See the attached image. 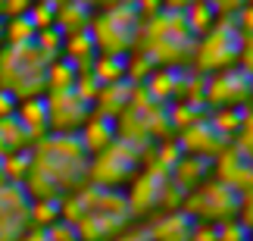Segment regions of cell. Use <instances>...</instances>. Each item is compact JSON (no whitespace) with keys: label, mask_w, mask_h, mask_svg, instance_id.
<instances>
[{"label":"cell","mask_w":253,"mask_h":241,"mask_svg":"<svg viewBox=\"0 0 253 241\" xmlns=\"http://www.w3.org/2000/svg\"><path fill=\"white\" fill-rule=\"evenodd\" d=\"M175 141H178V147L181 153H191V157H200V160H207L212 163L219 157L222 150L228 147V138L222 135L216 125L210 122V116L203 113V116L197 122H191L188 129H181V132H175Z\"/></svg>","instance_id":"52a82bcc"},{"label":"cell","mask_w":253,"mask_h":241,"mask_svg":"<svg viewBox=\"0 0 253 241\" xmlns=\"http://www.w3.org/2000/svg\"><path fill=\"white\" fill-rule=\"evenodd\" d=\"M141 22L138 9L131 3H113L100 9L97 16H91L87 35L94 38V47L103 56H125L138 47V35H141Z\"/></svg>","instance_id":"3957f363"},{"label":"cell","mask_w":253,"mask_h":241,"mask_svg":"<svg viewBox=\"0 0 253 241\" xmlns=\"http://www.w3.org/2000/svg\"><path fill=\"white\" fill-rule=\"evenodd\" d=\"M157 69H188L194 53V32L188 28L184 13L160 9L157 16L141 22L138 47Z\"/></svg>","instance_id":"6da1fadb"},{"label":"cell","mask_w":253,"mask_h":241,"mask_svg":"<svg viewBox=\"0 0 253 241\" xmlns=\"http://www.w3.org/2000/svg\"><path fill=\"white\" fill-rule=\"evenodd\" d=\"M207 3L216 9V16H235L244 6V0H207Z\"/></svg>","instance_id":"2e32d148"},{"label":"cell","mask_w":253,"mask_h":241,"mask_svg":"<svg viewBox=\"0 0 253 241\" xmlns=\"http://www.w3.org/2000/svg\"><path fill=\"white\" fill-rule=\"evenodd\" d=\"M47 3H63V0H47Z\"/></svg>","instance_id":"d6986e66"},{"label":"cell","mask_w":253,"mask_h":241,"mask_svg":"<svg viewBox=\"0 0 253 241\" xmlns=\"http://www.w3.org/2000/svg\"><path fill=\"white\" fill-rule=\"evenodd\" d=\"M210 176L219 179L222 185H228L231 191H238V194L253 191V163L241 157L231 144L210 163Z\"/></svg>","instance_id":"ba28073f"},{"label":"cell","mask_w":253,"mask_h":241,"mask_svg":"<svg viewBox=\"0 0 253 241\" xmlns=\"http://www.w3.org/2000/svg\"><path fill=\"white\" fill-rule=\"evenodd\" d=\"M207 179H210V163L200 160V157H191V153H181V157L175 160V166L169 169V182L181 194H188L191 188H197L200 182H207Z\"/></svg>","instance_id":"9c48e42d"},{"label":"cell","mask_w":253,"mask_h":241,"mask_svg":"<svg viewBox=\"0 0 253 241\" xmlns=\"http://www.w3.org/2000/svg\"><path fill=\"white\" fill-rule=\"evenodd\" d=\"M231 147H235L244 160H250L253 163V110H244V119H241V125H238V132L231 135Z\"/></svg>","instance_id":"8fae6325"},{"label":"cell","mask_w":253,"mask_h":241,"mask_svg":"<svg viewBox=\"0 0 253 241\" xmlns=\"http://www.w3.org/2000/svg\"><path fill=\"white\" fill-rule=\"evenodd\" d=\"M247 110H253V82H250V97H247Z\"/></svg>","instance_id":"ac0fdd59"},{"label":"cell","mask_w":253,"mask_h":241,"mask_svg":"<svg viewBox=\"0 0 253 241\" xmlns=\"http://www.w3.org/2000/svg\"><path fill=\"white\" fill-rule=\"evenodd\" d=\"M194 3V0H163V9H169V13H184Z\"/></svg>","instance_id":"e0dca14e"},{"label":"cell","mask_w":253,"mask_h":241,"mask_svg":"<svg viewBox=\"0 0 253 241\" xmlns=\"http://www.w3.org/2000/svg\"><path fill=\"white\" fill-rule=\"evenodd\" d=\"M238 53H241V35L231 16H219V22L194 38V53H191V66L197 75H212L222 69L238 66Z\"/></svg>","instance_id":"277c9868"},{"label":"cell","mask_w":253,"mask_h":241,"mask_svg":"<svg viewBox=\"0 0 253 241\" xmlns=\"http://www.w3.org/2000/svg\"><path fill=\"white\" fill-rule=\"evenodd\" d=\"M238 204H241L238 191H231L228 185H222L219 179L210 176L207 182H200L197 188H191L181 197V213L191 223L219 226V223H228V219L238 216Z\"/></svg>","instance_id":"5b68a950"},{"label":"cell","mask_w":253,"mask_h":241,"mask_svg":"<svg viewBox=\"0 0 253 241\" xmlns=\"http://www.w3.org/2000/svg\"><path fill=\"white\" fill-rule=\"evenodd\" d=\"M87 150L82 147L79 138H69V135H56L50 144H41L32 166V179H41V188L47 200H56L63 191L75 188L84 179L87 172Z\"/></svg>","instance_id":"7a4b0ae2"},{"label":"cell","mask_w":253,"mask_h":241,"mask_svg":"<svg viewBox=\"0 0 253 241\" xmlns=\"http://www.w3.org/2000/svg\"><path fill=\"white\" fill-rule=\"evenodd\" d=\"M250 75L238 66L212 75H203V107L207 110H225V107H247L250 97Z\"/></svg>","instance_id":"8992f818"},{"label":"cell","mask_w":253,"mask_h":241,"mask_svg":"<svg viewBox=\"0 0 253 241\" xmlns=\"http://www.w3.org/2000/svg\"><path fill=\"white\" fill-rule=\"evenodd\" d=\"M216 241H253V238H250V232L238 223V216H235V219H228V223L216 226Z\"/></svg>","instance_id":"7c38bea8"},{"label":"cell","mask_w":253,"mask_h":241,"mask_svg":"<svg viewBox=\"0 0 253 241\" xmlns=\"http://www.w3.org/2000/svg\"><path fill=\"white\" fill-rule=\"evenodd\" d=\"M244 3H250V6H253V0H244Z\"/></svg>","instance_id":"ffe728a7"},{"label":"cell","mask_w":253,"mask_h":241,"mask_svg":"<svg viewBox=\"0 0 253 241\" xmlns=\"http://www.w3.org/2000/svg\"><path fill=\"white\" fill-rule=\"evenodd\" d=\"M184 19H188V28L194 32V38L203 35V32H210L212 25L219 22V16H216V9H212L207 0H194V3L184 9Z\"/></svg>","instance_id":"30bf717a"},{"label":"cell","mask_w":253,"mask_h":241,"mask_svg":"<svg viewBox=\"0 0 253 241\" xmlns=\"http://www.w3.org/2000/svg\"><path fill=\"white\" fill-rule=\"evenodd\" d=\"M238 69H244L253 79V35L241 38V53H238Z\"/></svg>","instance_id":"9a60e30c"},{"label":"cell","mask_w":253,"mask_h":241,"mask_svg":"<svg viewBox=\"0 0 253 241\" xmlns=\"http://www.w3.org/2000/svg\"><path fill=\"white\" fill-rule=\"evenodd\" d=\"M231 22H235V28H238L241 38H250V35H253V6L244 3L235 16H231Z\"/></svg>","instance_id":"4fadbf2b"},{"label":"cell","mask_w":253,"mask_h":241,"mask_svg":"<svg viewBox=\"0 0 253 241\" xmlns=\"http://www.w3.org/2000/svg\"><path fill=\"white\" fill-rule=\"evenodd\" d=\"M238 223L250 232L253 238V191H247V194H241V204H238Z\"/></svg>","instance_id":"5bb4252c"}]
</instances>
